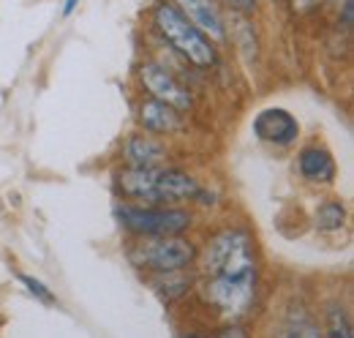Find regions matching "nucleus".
<instances>
[{"label":"nucleus","mask_w":354,"mask_h":338,"mask_svg":"<svg viewBox=\"0 0 354 338\" xmlns=\"http://www.w3.org/2000/svg\"><path fill=\"white\" fill-rule=\"evenodd\" d=\"M202 278H257V249L245 229L229 226L216 232L202 254H196Z\"/></svg>","instance_id":"1"},{"label":"nucleus","mask_w":354,"mask_h":338,"mask_svg":"<svg viewBox=\"0 0 354 338\" xmlns=\"http://www.w3.org/2000/svg\"><path fill=\"white\" fill-rule=\"evenodd\" d=\"M153 28L175 55L199 71H207L218 63V49L194 22H188L172 0H158L153 6Z\"/></svg>","instance_id":"2"},{"label":"nucleus","mask_w":354,"mask_h":338,"mask_svg":"<svg viewBox=\"0 0 354 338\" xmlns=\"http://www.w3.org/2000/svg\"><path fill=\"white\" fill-rule=\"evenodd\" d=\"M120 226L133 238H169V235H185L194 226V215L185 208L172 205H139V202H123L115 208Z\"/></svg>","instance_id":"3"},{"label":"nucleus","mask_w":354,"mask_h":338,"mask_svg":"<svg viewBox=\"0 0 354 338\" xmlns=\"http://www.w3.org/2000/svg\"><path fill=\"white\" fill-rule=\"evenodd\" d=\"M196 243L185 235H169V238H136L129 259L136 267L153 273H172V270H188L196 262Z\"/></svg>","instance_id":"4"},{"label":"nucleus","mask_w":354,"mask_h":338,"mask_svg":"<svg viewBox=\"0 0 354 338\" xmlns=\"http://www.w3.org/2000/svg\"><path fill=\"white\" fill-rule=\"evenodd\" d=\"M257 290H259V276L257 278H202L199 281V292L205 297V303H210L229 322H240L254 311Z\"/></svg>","instance_id":"5"},{"label":"nucleus","mask_w":354,"mask_h":338,"mask_svg":"<svg viewBox=\"0 0 354 338\" xmlns=\"http://www.w3.org/2000/svg\"><path fill=\"white\" fill-rule=\"evenodd\" d=\"M136 80H139L142 90H145L150 98L175 107L177 112H183V115H185L188 109H194V93H191V87L183 82L172 69H167L164 63H158V60H145V63H139Z\"/></svg>","instance_id":"6"},{"label":"nucleus","mask_w":354,"mask_h":338,"mask_svg":"<svg viewBox=\"0 0 354 338\" xmlns=\"http://www.w3.org/2000/svg\"><path fill=\"white\" fill-rule=\"evenodd\" d=\"M199 180L175 167H158L153 169V188H150V205H172L183 208L185 202H194L199 194Z\"/></svg>","instance_id":"7"},{"label":"nucleus","mask_w":354,"mask_h":338,"mask_svg":"<svg viewBox=\"0 0 354 338\" xmlns=\"http://www.w3.org/2000/svg\"><path fill=\"white\" fill-rule=\"evenodd\" d=\"M251 131L259 142L270 148H292L300 139V121L283 107H267L257 112Z\"/></svg>","instance_id":"8"},{"label":"nucleus","mask_w":354,"mask_h":338,"mask_svg":"<svg viewBox=\"0 0 354 338\" xmlns=\"http://www.w3.org/2000/svg\"><path fill=\"white\" fill-rule=\"evenodd\" d=\"M177 6V11L194 22L210 42L216 44H226L229 39V28H226V19H223V11L218 6V0H172Z\"/></svg>","instance_id":"9"},{"label":"nucleus","mask_w":354,"mask_h":338,"mask_svg":"<svg viewBox=\"0 0 354 338\" xmlns=\"http://www.w3.org/2000/svg\"><path fill=\"white\" fill-rule=\"evenodd\" d=\"M136 121L145 128V134H153V136H169V134H180L185 128L183 112H177L175 107L156 101L150 96H145L136 104Z\"/></svg>","instance_id":"10"},{"label":"nucleus","mask_w":354,"mask_h":338,"mask_svg":"<svg viewBox=\"0 0 354 338\" xmlns=\"http://www.w3.org/2000/svg\"><path fill=\"white\" fill-rule=\"evenodd\" d=\"M120 156H123V164L131 169H158V167H167L169 150L153 134H131L123 142Z\"/></svg>","instance_id":"11"},{"label":"nucleus","mask_w":354,"mask_h":338,"mask_svg":"<svg viewBox=\"0 0 354 338\" xmlns=\"http://www.w3.org/2000/svg\"><path fill=\"white\" fill-rule=\"evenodd\" d=\"M297 172L306 183L313 186H330L338 177V164L333 159V153L324 145H306L297 153Z\"/></svg>","instance_id":"12"},{"label":"nucleus","mask_w":354,"mask_h":338,"mask_svg":"<svg viewBox=\"0 0 354 338\" xmlns=\"http://www.w3.org/2000/svg\"><path fill=\"white\" fill-rule=\"evenodd\" d=\"M150 284H153L156 295L161 297L164 303H175L194 287V278L185 270H172V273H153Z\"/></svg>","instance_id":"13"},{"label":"nucleus","mask_w":354,"mask_h":338,"mask_svg":"<svg viewBox=\"0 0 354 338\" xmlns=\"http://www.w3.org/2000/svg\"><path fill=\"white\" fill-rule=\"evenodd\" d=\"M322 338H354L349 311H346V308H344L341 303H330V305H327Z\"/></svg>","instance_id":"14"},{"label":"nucleus","mask_w":354,"mask_h":338,"mask_svg":"<svg viewBox=\"0 0 354 338\" xmlns=\"http://www.w3.org/2000/svg\"><path fill=\"white\" fill-rule=\"evenodd\" d=\"M346 224V208L341 202H322L313 213V226L319 232H338Z\"/></svg>","instance_id":"15"},{"label":"nucleus","mask_w":354,"mask_h":338,"mask_svg":"<svg viewBox=\"0 0 354 338\" xmlns=\"http://www.w3.org/2000/svg\"><path fill=\"white\" fill-rule=\"evenodd\" d=\"M281 338H322V328L316 325L313 317L300 311V314H292V319L283 325Z\"/></svg>","instance_id":"16"},{"label":"nucleus","mask_w":354,"mask_h":338,"mask_svg":"<svg viewBox=\"0 0 354 338\" xmlns=\"http://www.w3.org/2000/svg\"><path fill=\"white\" fill-rule=\"evenodd\" d=\"M17 278L25 284V290L30 292V295L36 297V300H41V303H46V305H52V303H57V297H55V292L46 287L44 281H39L36 276H28V273H17Z\"/></svg>","instance_id":"17"},{"label":"nucleus","mask_w":354,"mask_h":338,"mask_svg":"<svg viewBox=\"0 0 354 338\" xmlns=\"http://www.w3.org/2000/svg\"><path fill=\"white\" fill-rule=\"evenodd\" d=\"M232 11H237V14H243V17H248V14H254L257 8H259V0H223Z\"/></svg>","instance_id":"18"},{"label":"nucleus","mask_w":354,"mask_h":338,"mask_svg":"<svg viewBox=\"0 0 354 338\" xmlns=\"http://www.w3.org/2000/svg\"><path fill=\"white\" fill-rule=\"evenodd\" d=\"M216 338H248V333H245L240 325H229V328H223Z\"/></svg>","instance_id":"19"},{"label":"nucleus","mask_w":354,"mask_h":338,"mask_svg":"<svg viewBox=\"0 0 354 338\" xmlns=\"http://www.w3.org/2000/svg\"><path fill=\"white\" fill-rule=\"evenodd\" d=\"M77 6H80V0H66V3H63V17H71Z\"/></svg>","instance_id":"20"},{"label":"nucleus","mask_w":354,"mask_h":338,"mask_svg":"<svg viewBox=\"0 0 354 338\" xmlns=\"http://www.w3.org/2000/svg\"><path fill=\"white\" fill-rule=\"evenodd\" d=\"M177 338H202V336H194V333H185V336H177Z\"/></svg>","instance_id":"21"}]
</instances>
